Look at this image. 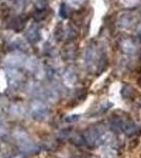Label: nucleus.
Wrapping results in <instances>:
<instances>
[{"mask_svg": "<svg viewBox=\"0 0 141 158\" xmlns=\"http://www.w3.org/2000/svg\"><path fill=\"white\" fill-rule=\"evenodd\" d=\"M15 139L17 141V144L19 149L25 154H35L39 152V147L34 143L27 131L22 129H17L15 131Z\"/></svg>", "mask_w": 141, "mask_h": 158, "instance_id": "1", "label": "nucleus"}, {"mask_svg": "<svg viewBox=\"0 0 141 158\" xmlns=\"http://www.w3.org/2000/svg\"><path fill=\"white\" fill-rule=\"evenodd\" d=\"M30 112L33 118L38 121L47 120L51 115V109L44 101L40 99H35L31 102Z\"/></svg>", "mask_w": 141, "mask_h": 158, "instance_id": "2", "label": "nucleus"}, {"mask_svg": "<svg viewBox=\"0 0 141 158\" xmlns=\"http://www.w3.org/2000/svg\"><path fill=\"white\" fill-rule=\"evenodd\" d=\"M111 126L115 131L123 132L130 135L136 131V126L131 118L124 116H114L111 119Z\"/></svg>", "mask_w": 141, "mask_h": 158, "instance_id": "3", "label": "nucleus"}, {"mask_svg": "<svg viewBox=\"0 0 141 158\" xmlns=\"http://www.w3.org/2000/svg\"><path fill=\"white\" fill-rule=\"evenodd\" d=\"M48 3L47 0H39L36 3L35 13H34V18L36 21H41L48 16Z\"/></svg>", "mask_w": 141, "mask_h": 158, "instance_id": "4", "label": "nucleus"}, {"mask_svg": "<svg viewBox=\"0 0 141 158\" xmlns=\"http://www.w3.org/2000/svg\"><path fill=\"white\" fill-rule=\"evenodd\" d=\"M7 78H9V83L12 89L17 90L22 83V75L17 70H10L7 71Z\"/></svg>", "mask_w": 141, "mask_h": 158, "instance_id": "5", "label": "nucleus"}, {"mask_svg": "<svg viewBox=\"0 0 141 158\" xmlns=\"http://www.w3.org/2000/svg\"><path fill=\"white\" fill-rule=\"evenodd\" d=\"M27 39L32 44H36L37 42H39L40 39H41V35L39 33V30L34 27H31L27 33Z\"/></svg>", "mask_w": 141, "mask_h": 158, "instance_id": "6", "label": "nucleus"}, {"mask_svg": "<svg viewBox=\"0 0 141 158\" xmlns=\"http://www.w3.org/2000/svg\"><path fill=\"white\" fill-rule=\"evenodd\" d=\"M27 17L24 18V17L19 16V17H17V18L12 20L11 23H10V25H9V27L12 30H14V31H16V32H20V31L23 30L24 23L27 22Z\"/></svg>", "mask_w": 141, "mask_h": 158, "instance_id": "7", "label": "nucleus"}, {"mask_svg": "<svg viewBox=\"0 0 141 158\" xmlns=\"http://www.w3.org/2000/svg\"><path fill=\"white\" fill-rule=\"evenodd\" d=\"M121 49L124 53H126V54H134V53L136 52L135 44L133 43V41H131V40H129V39L123 40V41H122Z\"/></svg>", "mask_w": 141, "mask_h": 158, "instance_id": "8", "label": "nucleus"}, {"mask_svg": "<svg viewBox=\"0 0 141 158\" xmlns=\"http://www.w3.org/2000/svg\"><path fill=\"white\" fill-rule=\"evenodd\" d=\"M121 94H122V96H123L124 98H129V97L132 98L133 96H134V94H135V91L131 85H124L123 88H122V90H121Z\"/></svg>", "mask_w": 141, "mask_h": 158, "instance_id": "9", "label": "nucleus"}, {"mask_svg": "<svg viewBox=\"0 0 141 158\" xmlns=\"http://www.w3.org/2000/svg\"><path fill=\"white\" fill-rule=\"evenodd\" d=\"M59 14H60V16L62 17V18H68V7L66 6L64 3L61 4Z\"/></svg>", "mask_w": 141, "mask_h": 158, "instance_id": "10", "label": "nucleus"}, {"mask_svg": "<svg viewBox=\"0 0 141 158\" xmlns=\"http://www.w3.org/2000/svg\"><path fill=\"white\" fill-rule=\"evenodd\" d=\"M79 118H80V115H70V116H68V117L65 118V121H68V122H73V121L78 120Z\"/></svg>", "mask_w": 141, "mask_h": 158, "instance_id": "11", "label": "nucleus"}, {"mask_svg": "<svg viewBox=\"0 0 141 158\" xmlns=\"http://www.w3.org/2000/svg\"><path fill=\"white\" fill-rule=\"evenodd\" d=\"M3 121V114H2V112H1V110H0V123Z\"/></svg>", "mask_w": 141, "mask_h": 158, "instance_id": "12", "label": "nucleus"}, {"mask_svg": "<svg viewBox=\"0 0 141 158\" xmlns=\"http://www.w3.org/2000/svg\"><path fill=\"white\" fill-rule=\"evenodd\" d=\"M140 106H141V101H140Z\"/></svg>", "mask_w": 141, "mask_h": 158, "instance_id": "13", "label": "nucleus"}]
</instances>
